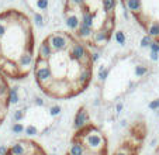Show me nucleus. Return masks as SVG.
Here are the masks:
<instances>
[{"label":"nucleus","mask_w":159,"mask_h":155,"mask_svg":"<svg viewBox=\"0 0 159 155\" xmlns=\"http://www.w3.org/2000/svg\"><path fill=\"white\" fill-rule=\"evenodd\" d=\"M94 58L87 45L69 31H54L39 44L33 73L37 86L47 97L66 100L89 87L93 79Z\"/></svg>","instance_id":"nucleus-1"},{"label":"nucleus","mask_w":159,"mask_h":155,"mask_svg":"<svg viewBox=\"0 0 159 155\" xmlns=\"http://www.w3.org/2000/svg\"><path fill=\"white\" fill-rule=\"evenodd\" d=\"M35 33L33 20L18 9L0 12V71L20 81L33 72Z\"/></svg>","instance_id":"nucleus-2"},{"label":"nucleus","mask_w":159,"mask_h":155,"mask_svg":"<svg viewBox=\"0 0 159 155\" xmlns=\"http://www.w3.org/2000/svg\"><path fill=\"white\" fill-rule=\"evenodd\" d=\"M117 0H65L63 18L69 33L93 49L110 42L117 27Z\"/></svg>","instance_id":"nucleus-3"},{"label":"nucleus","mask_w":159,"mask_h":155,"mask_svg":"<svg viewBox=\"0 0 159 155\" xmlns=\"http://www.w3.org/2000/svg\"><path fill=\"white\" fill-rule=\"evenodd\" d=\"M10 92H11V87L9 85V81L3 75V72L0 71V125L3 124V121L9 114V107L11 105L10 103Z\"/></svg>","instance_id":"nucleus-4"},{"label":"nucleus","mask_w":159,"mask_h":155,"mask_svg":"<svg viewBox=\"0 0 159 155\" xmlns=\"http://www.w3.org/2000/svg\"><path fill=\"white\" fill-rule=\"evenodd\" d=\"M21 155H48V154L45 152V149L42 148L38 143H35V141L27 138V147H25V151Z\"/></svg>","instance_id":"nucleus-5"},{"label":"nucleus","mask_w":159,"mask_h":155,"mask_svg":"<svg viewBox=\"0 0 159 155\" xmlns=\"http://www.w3.org/2000/svg\"><path fill=\"white\" fill-rule=\"evenodd\" d=\"M89 123H90L89 111H87L84 107H80L78 110V113H76V116H75V128L79 130V128L84 127V125L89 124Z\"/></svg>","instance_id":"nucleus-6"},{"label":"nucleus","mask_w":159,"mask_h":155,"mask_svg":"<svg viewBox=\"0 0 159 155\" xmlns=\"http://www.w3.org/2000/svg\"><path fill=\"white\" fill-rule=\"evenodd\" d=\"M68 154L69 155H84L86 154V148H84V145L82 144L80 140H78L76 137L72 138V144H70V148L69 151H68Z\"/></svg>","instance_id":"nucleus-7"},{"label":"nucleus","mask_w":159,"mask_h":155,"mask_svg":"<svg viewBox=\"0 0 159 155\" xmlns=\"http://www.w3.org/2000/svg\"><path fill=\"white\" fill-rule=\"evenodd\" d=\"M113 155H135V152H134V149L128 145V143H127V144H123V145L118 147Z\"/></svg>","instance_id":"nucleus-8"},{"label":"nucleus","mask_w":159,"mask_h":155,"mask_svg":"<svg viewBox=\"0 0 159 155\" xmlns=\"http://www.w3.org/2000/svg\"><path fill=\"white\" fill-rule=\"evenodd\" d=\"M11 131L14 133V134H23V133H24V124H23V123H20V121L13 123Z\"/></svg>","instance_id":"nucleus-9"},{"label":"nucleus","mask_w":159,"mask_h":155,"mask_svg":"<svg viewBox=\"0 0 159 155\" xmlns=\"http://www.w3.org/2000/svg\"><path fill=\"white\" fill-rule=\"evenodd\" d=\"M149 109H151V110H159V99L151 101V103H149Z\"/></svg>","instance_id":"nucleus-10"},{"label":"nucleus","mask_w":159,"mask_h":155,"mask_svg":"<svg viewBox=\"0 0 159 155\" xmlns=\"http://www.w3.org/2000/svg\"><path fill=\"white\" fill-rule=\"evenodd\" d=\"M59 113H61L59 106H54V107H51V116H58Z\"/></svg>","instance_id":"nucleus-11"},{"label":"nucleus","mask_w":159,"mask_h":155,"mask_svg":"<svg viewBox=\"0 0 159 155\" xmlns=\"http://www.w3.org/2000/svg\"><path fill=\"white\" fill-rule=\"evenodd\" d=\"M7 154V145H0V155Z\"/></svg>","instance_id":"nucleus-12"},{"label":"nucleus","mask_w":159,"mask_h":155,"mask_svg":"<svg viewBox=\"0 0 159 155\" xmlns=\"http://www.w3.org/2000/svg\"><path fill=\"white\" fill-rule=\"evenodd\" d=\"M121 109H123V105H121V103H120V105H117V113H120V111H121Z\"/></svg>","instance_id":"nucleus-13"},{"label":"nucleus","mask_w":159,"mask_h":155,"mask_svg":"<svg viewBox=\"0 0 159 155\" xmlns=\"http://www.w3.org/2000/svg\"><path fill=\"white\" fill-rule=\"evenodd\" d=\"M156 155H159V149H158V152H156Z\"/></svg>","instance_id":"nucleus-14"},{"label":"nucleus","mask_w":159,"mask_h":155,"mask_svg":"<svg viewBox=\"0 0 159 155\" xmlns=\"http://www.w3.org/2000/svg\"><path fill=\"white\" fill-rule=\"evenodd\" d=\"M66 155H69V154H66Z\"/></svg>","instance_id":"nucleus-15"}]
</instances>
